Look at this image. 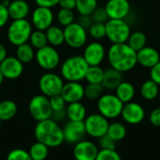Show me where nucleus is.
<instances>
[{
    "instance_id": "4be33fe9",
    "label": "nucleus",
    "mask_w": 160,
    "mask_h": 160,
    "mask_svg": "<svg viewBox=\"0 0 160 160\" xmlns=\"http://www.w3.org/2000/svg\"><path fill=\"white\" fill-rule=\"evenodd\" d=\"M122 82H123V73L112 68H110L104 71V77L101 84L104 87V89L113 91L117 88V86Z\"/></svg>"
},
{
    "instance_id": "f257e3e1",
    "label": "nucleus",
    "mask_w": 160,
    "mask_h": 160,
    "mask_svg": "<svg viewBox=\"0 0 160 160\" xmlns=\"http://www.w3.org/2000/svg\"><path fill=\"white\" fill-rule=\"evenodd\" d=\"M111 68L124 73L132 70L138 64L137 52L128 43L112 44L107 52Z\"/></svg>"
},
{
    "instance_id": "a19ab883",
    "label": "nucleus",
    "mask_w": 160,
    "mask_h": 160,
    "mask_svg": "<svg viewBox=\"0 0 160 160\" xmlns=\"http://www.w3.org/2000/svg\"><path fill=\"white\" fill-rule=\"evenodd\" d=\"M49 99H50V104H51V108L52 112L62 111V110H65L67 107V102L65 101V99L63 98L61 95L53 96L52 98H49Z\"/></svg>"
},
{
    "instance_id": "8fccbe9b",
    "label": "nucleus",
    "mask_w": 160,
    "mask_h": 160,
    "mask_svg": "<svg viewBox=\"0 0 160 160\" xmlns=\"http://www.w3.org/2000/svg\"><path fill=\"white\" fill-rule=\"evenodd\" d=\"M58 5L61 8L74 10L76 8V0H60Z\"/></svg>"
},
{
    "instance_id": "58836bf2",
    "label": "nucleus",
    "mask_w": 160,
    "mask_h": 160,
    "mask_svg": "<svg viewBox=\"0 0 160 160\" xmlns=\"http://www.w3.org/2000/svg\"><path fill=\"white\" fill-rule=\"evenodd\" d=\"M90 16L92 18L93 22L106 23V22L109 20V16L104 7H98Z\"/></svg>"
},
{
    "instance_id": "72a5a7b5",
    "label": "nucleus",
    "mask_w": 160,
    "mask_h": 160,
    "mask_svg": "<svg viewBox=\"0 0 160 160\" xmlns=\"http://www.w3.org/2000/svg\"><path fill=\"white\" fill-rule=\"evenodd\" d=\"M28 41H29V44L36 50L41 49L45 47L46 45H48V40H47L45 31L37 30V29L32 31Z\"/></svg>"
},
{
    "instance_id": "1a4fd4ad",
    "label": "nucleus",
    "mask_w": 160,
    "mask_h": 160,
    "mask_svg": "<svg viewBox=\"0 0 160 160\" xmlns=\"http://www.w3.org/2000/svg\"><path fill=\"white\" fill-rule=\"evenodd\" d=\"M87 30L81 26L77 22L64 27L65 43L72 49L82 48L87 41Z\"/></svg>"
},
{
    "instance_id": "a878e982",
    "label": "nucleus",
    "mask_w": 160,
    "mask_h": 160,
    "mask_svg": "<svg viewBox=\"0 0 160 160\" xmlns=\"http://www.w3.org/2000/svg\"><path fill=\"white\" fill-rule=\"evenodd\" d=\"M140 92L142 98L151 101L156 99L159 96V85L156 83L154 81H152L151 79H149L142 82Z\"/></svg>"
},
{
    "instance_id": "864d4df0",
    "label": "nucleus",
    "mask_w": 160,
    "mask_h": 160,
    "mask_svg": "<svg viewBox=\"0 0 160 160\" xmlns=\"http://www.w3.org/2000/svg\"><path fill=\"white\" fill-rule=\"evenodd\" d=\"M1 126H2V121L0 120V128H1Z\"/></svg>"
},
{
    "instance_id": "f8f14e48",
    "label": "nucleus",
    "mask_w": 160,
    "mask_h": 160,
    "mask_svg": "<svg viewBox=\"0 0 160 160\" xmlns=\"http://www.w3.org/2000/svg\"><path fill=\"white\" fill-rule=\"evenodd\" d=\"M107 55L104 45L98 41L94 40L88 43L83 51L82 57L88 64V66H100L104 61Z\"/></svg>"
},
{
    "instance_id": "79ce46f5",
    "label": "nucleus",
    "mask_w": 160,
    "mask_h": 160,
    "mask_svg": "<svg viewBox=\"0 0 160 160\" xmlns=\"http://www.w3.org/2000/svg\"><path fill=\"white\" fill-rule=\"evenodd\" d=\"M96 160H122L116 150H100Z\"/></svg>"
},
{
    "instance_id": "7ed1b4c3",
    "label": "nucleus",
    "mask_w": 160,
    "mask_h": 160,
    "mask_svg": "<svg viewBox=\"0 0 160 160\" xmlns=\"http://www.w3.org/2000/svg\"><path fill=\"white\" fill-rule=\"evenodd\" d=\"M88 68L82 55L70 56L61 64V77L67 82H82L85 78Z\"/></svg>"
},
{
    "instance_id": "a211bd4d",
    "label": "nucleus",
    "mask_w": 160,
    "mask_h": 160,
    "mask_svg": "<svg viewBox=\"0 0 160 160\" xmlns=\"http://www.w3.org/2000/svg\"><path fill=\"white\" fill-rule=\"evenodd\" d=\"M0 70L4 79L16 80L22 75L23 64L16 56H7L0 64Z\"/></svg>"
},
{
    "instance_id": "a18cd8bd",
    "label": "nucleus",
    "mask_w": 160,
    "mask_h": 160,
    "mask_svg": "<svg viewBox=\"0 0 160 160\" xmlns=\"http://www.w3.org/2000/svg\"><path fill=\"white\" fill-rule=\"evenodd\" d=\"M150 123L155 127H160V107L154 109L149 115Z\"/></svg>"
},
{
    "instance_id": "393cba45",
    "label": "nucleus",
    "mask_w": 160,
    "mask_h": 160,
    "mask_svg": "<svg viewBox=\"0 0 160 160\" xmlns=\"http://www.w3.org/2000/svg\"><path fill=\"white\" fill-rule=\"evenodd\" d=\"M48 44L52 47H59L65 43L64 29L57 25H52L45 31Z\"/></svg>"
},
{
    "instance_id": "0eeeda50",
    "label": "nucleus",
    "mask_w": 160,
    "mask_h": 160,
    "mask_svg": "<svg viewBox=\"0 0 160 160\" xmlns=\"http://www.w3.org/2000/svg\"><path fill=\"white\" fill-rule=\"evenodd\" d=\"M28 111L31 117L37 122L50 119L52 113L49 98L42 94L36 95L30 99Z\"/></svg>"
},
{
    "instance_id": "c85d7f7f",
    "label": "nucleus",
    "mask_w": 160,
    "mask_h": 160,
    "mask_svg": "<svg viewBox=\"0 0 160 160\" xmlns=\"http://www.w3.org/2000/svg\"><path fill=\"white\" fill-rule=\"evenodd\" d=\"M127 43L135 52H139L140 50L147 46V37L145 33H143L142 31H135L130 34Z\"/></svg>"
},
{
    "instance_id": "f3484780",
    "label": "nucleus",
    "mask_w": 160,
    "mask_h": 160,
    "mask_svg": "<svg viewBox=\"0 0 160 160\" xmlns=\"http://www.w3.org/2000/svg\"><path fill=\"white\" fill-rule=\"evenodd\" d=\"M99 152L98 146L91 141L82 140L73 148V157L75 160H96Z\"/></svg>"
},
{
    "instance_id": "9b49d317",
    "label": "nucleus",
    "mask_w": 160,
    "mask_h": 160,
    "mask_svg": "<svg viewBox=\"0 0 160 160\" xmlns=\"http://www.w3.org/2000/svg\"><path fill=\"white\" fill-rule=\"evenodd\" d=\"M83 123L86 135L95 139H99L103 135L107 134L110 124L109 120L100 113H92L86 116Z\"/></svg>"
},
{
    "instance_id": "7c9ffc66",
    "label": "nucleus",
    "mask_w": 160,
    "mask_h": 160,
    "mask_svg": "<svg viewBox=\"0 0 160 160\" xmlns=\"http://www.w3.org/2000/svg\"><path fill=\"white\" fill-rule=\"evenodd\" d=\"M28 153L32 160H46L49 156V147L39 142H36L30 146Z\"/></svg>"
},
{
    "instance_id": "ddd939ff",
    "label": "nucleus",
    "mask_w": 160,
    "mask_h": 160,
    "mask_svg": "<svg viewBox=\"0 0 160 160\" xmlns=\"http://www.w3.org/2000/svg\"><path fill=\"white\" fill-rule=\"evenodd\" d=\"M54 15L52 8L37 7L31 15V23L37 30L46 31L52 25Z\"/></svg>"
},
{
    "instance_id": "4c0bfd02",
    "label": "nucleus",
    "mask_w": 160,
    "mask_h": 160,
    "mask_svg": "<svg viewBox=\"0 0 160 160\" xmlns=\"http://www.w3.org/2000/svg\"><path fill=\"white\" fill-rule=\"evenodd\" d=\"M7 160H32L28 151H25L21 148H16L11 150L8 156Z\"/></svg>"
},
{
    "instance_id": "20e7f679",
    "label": "nucleus",
    "mask_w": 160,
    "mask_h": 160,
    "mask_svg": "<svg viewBox=\"0 0 160 160\" xmlns=\"http://www.w3.org/2000/svg\"><path fill=\"white\" fill-rule=\"evenodd\" d=\"M32 31V23L28 20H13L8 27L7 38L10 44L17 47L29 40Z\"/></svg>"
},
{
    "instance_id": "bb28decb",
    "label": "nucleus",
    "mask_w": 160,
    "mask_h": 160,
    "mask_svg": "<svg viewBox=\"0 0 160 160\" xmlns=\"http://www.w3.org/2000/svg\"><path fill=\"white\" fill-rule=\"evenodd\" d=\"M18 112L17 104L10 99H6L0 102V120L2 122L9 121L16 116Z\"/></svg>"
},
{
    "instance_id": "603ef678",
    "label": "nucleus",
    "mask_w": 160,
    "mask_h": 160,
    "mask_svg": "<svg viewBox=\"0 0 160 160\" xmlns=\"http://www.w3.org/2000/svg\"><path fill=\"white\" fill-rule=\"evenodd\" d=\"M3 81H4V76H3V74H2V72H1V70H0V86H1V84L3 83Z\"/></svg>"
},
{
    "instance_id": "2eb2a0df",
    "label": "nucleus",
    "mask_w": 160,
    "mask_h": 160,
    "mask_svg": "<svg viewBox=\"0 0 160 160\" xmlns=\"http://www.w3.org/2000/svg\"><path fill=\"white\" fill-rule=\"evenodd\" d=\"M121 116L126 123L129 125H138L144 120L145 111L140 103L130 101L124 104Z\"/></svg>"
},
{
    "instance_id": "412c9836",
    "label": "nucleus",
    "mask_w": 160,
    "mask_h": 160,
    "mask_svg": "<svg viewBox=\"0 0 160 160\" xmlns=\"http://www.w3.org/2000/svg\"><path fill=\"white\" fill-rule=\"evenodd\" d=\"M8 11L12 21L26 19L30 13V7L25 0H13L9 3Z\"/></svg>"
},
{
    "instance_id": "f03ea898",
    "label": "nucleus",
    "mask_w": 160,
    "mask_h": 160,
    "mask_svg": "<svg viewBox=\"0 0 160 160\" xmlns=\"http://www.w3.org/2000/svg\"><path fill=\"white\" fill-rule=\"evenodd\" d=\"M37 142H39L49 148H56L64 142L63 128L52 119L37 122L34 129Z\"/></svg>"
},
{
    "instance_id": "f704fd0d",
    "label": "nucleus",
    "mask_w": 160,
    "mask_h": 160,
    "mask_svg": "<svg viewBox=\"0 0 160 160\" xmlns=\"http://www.w3.org/2000/svg\"><path fill=\"white\" fill-rule=\"evenodd\" d=\"M104 94V87L102 84L87 83L84 86V98L90 100H98Z\"/></svg>"
},
{
    "instance_id": "c9c22d12",
    "label": "nucleus",
    "mask_w": 160,
    "mask_h": 160,
    "mask_svg": "<svg viewBox=\"0 0 160 160\" xmlns=\"http://www.w3.org/2000/svg\"><path fill=\"white\" fill-rule=\"evenodd\" d=\"M56 20L58 23L61 26H68L74 22L75 21V14L73 10L66 9V8H60L56 13Z\"/></svg>"
},
{
    "instance_id": "c756f323",
    "label": "nucleus",
    "mask_w": 160,
    "mask_h": 160,
    "mask_svg": "<svg viewBox=\"0 0 160 160\" xmlns=\"http://www.w3.org/2000/svg\"><path fill=\"white\" fill-rule=\"evenodd\" d=\"M107 134L116 142L123 141L127 136V128L121 122H112L109 124Z\"/></svg>"
},
{
    "instance_id": "b1692460",
    "label": "nucleus",
    "mask_w": 160,
    "mask_h": 160,
    "mask_svg": "<svg viewBox=\"0 0 160 160\" xmlns=\"http://www.w3.org/2000/svg\"><path fill=\"white\" fill-rule=\"evenodd\" d=\"M114 91H115L116 97L124 104L132 101L135 97V94H136L134 85L131 82H126V81H123Z\"/></svg>"
},
{
    "instance_id": "aec40b11",
    "label": "nucleus",
    "mask_w": 160,
    "mask_h": 160,
    "mask_svg": "<svg viewBox=\"0 0 160 160\" xmlns=\"http://www.w3.org/2000/svg\"><path fill=\"white\" fill-rule=\"evenodd\" d=\"M137 61L142 68H151L160 61L159 52L153 47L145 46L143 49L137 52Z\"/></svg>"
},
{
    "instance_id": "ea45409f",
    "label": "nucleus",
    "mask_w": 160,
    "mask_h": 160,
    "mask_svg": "<svg viewBox=\"0 0 160 160\" xmlns=\"http://www.w3.org/2000/svg\"><path fill=\"white\" fill-rule=\"evenodd\" d=\"M98 140V147L100 150H115L116 142L112 140L108 134L103 135Z\"/></svg>"
},
{
    "instance_id": "37998d69",
    "label": "nucleus",
    "mask_w": 160,
    "mask_h": 160,
    "mask_svg": "<svg viewBox=\"0 0 160 160\" xmlns=\"http://www.w3.org/2000/svg\"><path fill=\"white\" fill-rule=\"evenodd\" d=\"M9 20V15L8 11V8L5 7L2 3H0V28L4 27Z\"/></svg>"
},
{
    "instance_id": "39448f33",
    "label": "nucleus",
    "mask_w": 160,
    "mask_h": 160,
    "mask_svg": "<svg viewBox=\"0 0 160 160\" xmlns=\"http://www.w3.org/2000/svg\"><path fill=\"white\" fill-rule=\"evenodd\" d=\"M106 38L112 43H127L130 34L131 28L127 20L109 19L106 23Z\"/></svg>"
},
{
    "instance_id": "e433bc0d",
    "label": "nucleus",
    "mask_w": 160,
    "mask_h": 160,
    "mask_svg": "<svg viewBox=\"0 0 160 160\" xmlns=\"http://www.w3.org/2000/svg\"><path fill=\"white\" fill-rule=\"evenodd\" d=\"M88 33L92 38L95 40H101L106 38V27L105 23L100 22H93L92 25L88 28Z\"/></svg>"
},
{
    "instance_id": "473e14b6",
    "label": "nucleus",
    "mask_w": 160,
    "mask_h": 160,
    "mask_svg": "<svg viewBox=\"0 0 160 160\" xmlns=\"http://www.w3.org/2000/svg\"><path fill=\"white\" fill-rule=\"evenodd\" d=\"M98 7V0H76L75 9L80 15L90 16Z\"/></svg>"
},
{
    "instance_id": "6ab92c4d",
    "label": "nucleus",
    "mask_w": 160,
    "mask_h": 160,
    "mask_svg": "<svg viewBox=\"0 0 160 160\" xmlns=\"http://www.w3.org/2000/svg\"><path fill=\"white\" fill-rule=\"evenodd\" d=\"M60 95L67 104L82 101L84 98V86L80 82H68L64 83Z\"/></svg>"
},
{
    "instance_id": "4468645a",
    "label": "nucleus",
    "mask_w": 160,
    "mask_h": 160,
    "mask_svg": "<svg viewBox=\"0 0 160 160\" xmlns=\"http://www.w3.org/2000/svg\"><path fill=\"white\" fill-rule=\"evenodd\" d=\"M63 128L64 142L69 144H76L77 142L84 140L86 135L84 123L76 122V121H68Z\"/></svg>"
},
{
    "instance_id": "5701e85b",
    "label": "nucleus",
    "mask_w": 160,
    "mask_h": 160,
    "mask_svg": "<svg viewBox=\"0 0 160 160\" xmlns=\"http://www.w3.org/2000/svg\"><path fill=\"white\" fill-rule=\"evenodd\" d=\"M66 112L68 121L82 122L84 121L85 117L87 116L86 108L81 101L68 103L66 107Z\"/></svg>"
},
{
    "instance_id": "dca6fc26",
    "label": "nucleus",
    "mask_w": 160,
    "mask_h": 160,
    "mask_svg": "<svg viewBox=\"0 0 160 160\" xmlns=\"http://www.w3.org/2000/svg\"><path fill=\"white\" fill-rule=\"evenodd\" d=\"M104 8L109 19L126 20L131 11V5L128 0H109Z\"/></svg>"
},
{
    "instance_id": "2f4dec72",
    "label": "nucleus",
    "mask_w": 160,
    "mask_h": 160,
    "mask_svg": "<svg viewBox=\"0 0 160 160\" xmlns=\"http://www.w3.org/2000/svg\"><path fill=\"white\" fill-rule=\"evenodd\" d=\"M104 69L100 66H90L87 69L84 80L88 83L101 84L104 77Z\"/></svg>"
},
{
    "instance_id": "5fc2aeb1",
    "label": "nucleus",
    "mask_w": 160,
    "mask_h": 160,
    "mask_svg": "<svg viewBox=\"0 0 160 160\" xmlns=\"http://www.w3.org/2000/svg\"><path fill=\"white\" fill-rule=\"evenodd\" d=\"M158 97H159V102H160V93H159V96H158Z\"/></svg>"
},
{
    "instance_id": "3c124183",
    "label": "nucleus",
    "mask_w": 160,
    "mask_h": 160,
    "mask_svg": "<svg viewBox=\"0 0 160 160\" xmlns=\"http://www.w3.org/2000/svg\"><path fill=\"white\" fill-rule=\"evenodd\" d=\"M8 56V52H7V49L6 47L0 43V64L3 62V60Z\"/></svg>"
},
{
    "instance_id": "423d86ee",
    "label": "nucleus",
    "mask_w": 160,
    "mask_h": 160,
    "mask_svg": "<svg viewBox=\"0 0 160 160\" xmlns=\"http://www.w3.org/2000/svg\"><path fill=\"white\" fill-rule=\"evenodd\" d=\"M97 107L98 113L108 120H112L121 116L124 103L115 94H103L98 99Z\"/></svg>"
},
{
    "instance_id": "09e8293b",
    "label": "nucleus",
    "mask_w": 160,
    "mask_h": 160,
    "mask_svg": "<svg viewBox=\"0 0 160 160\" xmlns=\"http://www.w3.org/2000/svg\"><path fill=\"white\" fill-rule=\"evenodd\" d=\"M67 118V112H66V109L62 110V111H56V112H52L51 119H52L53 121L57 122L58 124L62 121H64Z\"/></svg>"
},
{
    "instance_id": "cd10ccee",
    "label": "nucleus",
    "mask_w": 160,
    "mask_h": 160,
    "mask_svg": "<svg viewBox=\"0 0 160 160\" xmlns=\"http://www.w3.org/2000/svg\"><path fill=\"white\" fill-rule=\"evenodd\" d=\"M36 52L34 48L29 43H23L22 45L17 46L16 49V57L22 63L28 64L32 62L35 58Z\"/></svg>"
},
{
    "instance_id": "9d476101",
    "label": "nucleus",
    "mask_w": 160,
    "mask_h": 160,
    "mask_svg": "<svg viewBox=\"0 0 160 160\" xmlns=\"http://www.w3.org/2000/svg\"><path fill=\"white\" fill-rule=\"evenodd\" d=\"M64 86L63 78L53 72L44 73L38 81V87L42 95L47 98H52L56 95H60Z\"/></svg>"
},
{
    "instance_id": "49530a36",
    "label": "nucleus",
    "mask_w": 160,
    "mask_h": 160,
    "mask_svg": "<svg viewBox=\"0 0 160 160\" xmlns=\"http://www.w3.org/2000/svg\"><path fill=\"white\" fill-rule=\"evenodd\" d=\"M77 22L82 26L84 29L88 30V28L92 25L93 23V21H92V18L91 16H87V15H80V17L78 18L77 20Z\"/></svg>"
},
{
    "instance_id": "c03bdc74",
    "label": "nucleus",
    "mask_w": 160,
    "mask_h": 160,
    "mask_svg": "<svg viewBox=\"0 0 160 160\" xmlns=\"http://www.w3.org/2000/svg\"><path fill=\"white\" fill-rule=\"evenodd\" d=\"M150 79L160 86V61L150 68Z\"/></svg>"
},
{
    "instance_id": "6e6552de",
    "label": "nucleus",
    "mask_w": 160,
    "mask_h": 160,
    "mask_svg": "<svg viewBox=\"0 0 160 160\" xmlns=\"http://www.w3.org/2000/svg\"><path fill=\"white\" fill-rule=\"evenodd\" d=\"M35 59L39 68L47 71H52L60 65V54L55 47L51 45L37 50Z\"/></svg>"
},
{
    "instance_id": "de8ad7c7",
    "label": "nucleus",
    "mask_w": 160,
    "mask_h": 160,
    "mask_svg": "<svg viewBox=\"0 0 160 160\" xmlns=\"http://www.w3.org/2000/svg\"><path fill=\"white\" fill-rule=\"evenodd\" d=\"M34 1L38 7L52 8H54L55 6H57L59 4L60 0H34Z\"/></svg>"
}]
</instances>
